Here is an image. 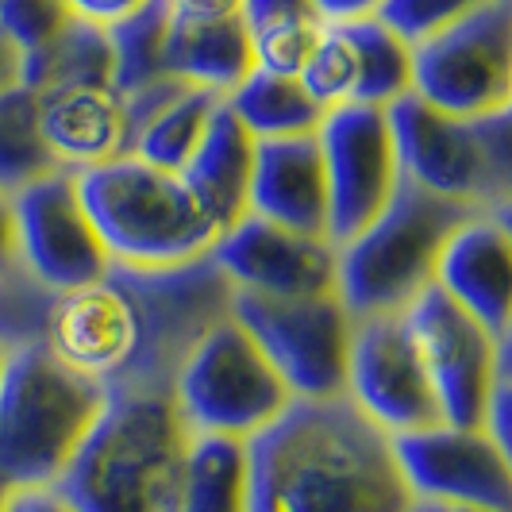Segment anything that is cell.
Listing matches in <instances>:
<instances>
[{
  "mask_svg": "<svg viewBox=\"0 0 512 512\" xmlns=\"http://www.w3.org/2000/svg\"><path fill=\"white\" fill-rule=\"evenodd\" d=\"M235 289L212 258L185 266H108L54 293L43 343L112 393H170L189 347L231 312Z\"/></svg>",
  "mask_w": 512,
  "mask_h": 512,
  "instance_id": "cell-1",
  "label": "cell"
},
{
  "mask_svg": "<svg viewBox=\"0 0 512 512\" xmlns=\"http://www.w3.org/2000/svg\"><path fill=\"white\" fill-rule=\"evenodd\" d=\"M243 512H412L393 447L347 397L289 401L247 439Z\"/></svg>",
  "mask_w": 512,
  "mask_h": 512,
  "instance_id": "cell-2",
  "label": "cell"
},
{
  "mask_svg": "<svg viewBox=\"0 0 512 512\" xmlns=\"http://www.w3.org/2000/svg\"><path fill=\"white\" fill-rule=\"evenodd\" d=\"M185 443L170 393H112L51 486L74 512H178Z\"/></svg>",
  "mask_w": 512,
  "mask_h": 512,
  "instance_id": "cell-3",
  "label": "cell"
},
{
  "mask_svg": "<svg viewBox=\"0 0 512 512\" xmlns=\"http://www.w3.org/2000/svg\"><path fill=\"white\" fill-rule=\"evenodd\" d=\"M77 193L116 266H185L205 258L220 235L178 174L135 154L81 170Z\"/></svg>",
  "mask_w": 512,
  "mask_h": 512,
  "instance_id": "cell-4",
  "label": "cell"
},
{
  "mask_svg": "<svg viewBox=\"0 0 512 512\" xmlns=\"http://www.w3.org/2000/svg\"><path fill=\"white\" fill-rule=\"evenodd\" d=\"M104 401L101 385L66 366L43 339L8 351L0 378V478L12 489L51 486Z\"/></svg>",
  "mask_w": 512,
  "mask_h": 512,
  "instance_id": "cell-5",
  "label": "cell"
},
{
  "mask_svg": "<svg viewBox=\"0 0 512 512\" xmlns=\"http://www.w3.org/2000/svg\"><path fill=\"white\" fill-rule=\"evenodd\" d=\"M474 212L486 208L447 201L401 178L389 205L359 235L335 247L339 301L355 320L401 312L420 289L432 285L436 258L447 235Z\"/></svg>",
  "mask_w": 512,
  "mask_h": 512,
  "instance_id": "cell-6",
  "label": "cell"
},
{
  "mask_svg": "<svg viewBox=\"0 0 512 512\" xmlns=\"http://www.w3.org/2000/svg\"><path fill=\"white\" fill-rule=\"evenodd\" d=\"M385 116L405 181L470 208H512V108L462 120L405 93Z\"/></svg>",
  "mask_w": 512,
  "mask_h": 512,
  "instance_id": "cell-7",
  "label": "cell"
},
{
  "mask_svg": "<svg viewBox=\"0 0 512 512\" xmlns=\"http://www.w3.org/2000/svg\"><path fill=\"white\" fill-rule=\"evenodd\" d=\"M170 397L189 436L231 439H251L293 401L231 312L189 347Z\"/></svg>",
  "mask_w": 512,
  "mask_h": 512,
  "instance_id": "cell-8",
  "label": "cell"
},
{
  "mask_svg": "<svg viewBox=\"0 0 512 512\" xmlns=\"http://www.w3.org/2000/svg\"><path fill=\"white\" fill-rule=\"evenodd\" d=\"M231 316L255 339L262 359L274 366L293 401L343 397L355 316L339 301V293H316V297L235 293Z\"/></svg>",
  "mask_w": 512,
  "mask_h": 512,
  "instance_id": "cell-9",
  "label": "cell"
},
{
  "mask_svg": "<svg viewBox=\"0 0 512 512\" xmlns=\"http://www.w3.org/2000/svg\"><path fill=\"white\" fill-rule=\"evenodd\" d=\"M401 320L432 385L439 416L447 424L482 428L493 389L501 378H509V339H497L439 285L420 289L401 308Z\"/></svg>",
  "mask_w": 512,
  "mask_h": 512,
  "instance_id": "cell-10",
  "label": "cell"
},
{
  "mask_svg": "<svg viewBox=\"0 0 512 512\" xmlns=\"http://www.w3.org/2000/svg\"><path fill=\"white\" fill-rule=\"evenodd\" d=\"M412 93L462 120L512 108V0H489L416 43Z\"/></svg>",
  "mask_w": 512,
  "mask_h": 512,
  "instance_id": "cell-11",
  "label": "cell"
},
{
  "mask_svg": "<svg viewBox=\"0 0 512 512\" xmlns=\"http://www.w3.org/2000/svg\"><path fill=\"white\" fill-rule=\"evenodd\" d=\"M393 462L412 505H459V509L512 512V462L486 428L428 424L389 436Z\"/></svg>",
  "mask_w": 512,
  "mask_h": 512,
  "instance_id": "cell-12",
  "label": "cell"
},
{
  "mask_svg": "<svg viewBox=\"0 0 512 512\" xmlns=\"http://www.w3.org/2000/svg\"><path fill=\"white\" fill-rule=\"evenodd\" d=\"M316 147L328 185V239L339 247L359 235L401 185L389 116L374 104L328 108L316 128Z\"/></svg>",
  "mask_w": 512,
  "mask_h": 512,
  "instance_id": "cell-13",
  "label": "cell"
},
{
  "mask_svg": "<svg viewBox=\"0 0 512 512\" xmlns=\"http://www.w3.org/2000/svg\"><path fill=\"white\" fill-rule=\"evenodd\" d=\"M12 220L20 270L47 293L97 282L112 266L70 170H51L12 193Z\"/></svg>",
  "mask_w": 512,
  "mask_h": 512,
  "instance_id": "cell-14",
  "label": "cell"
},
{
  "mask_svg": "<svg viewBox=\"0 0 512 512\" xmlns=\"http://www.w3.org/2000/svg\"><path fill=\"white\" fill-rule=\"evenodd\" d=\"M343 397L385 436L416 432L443 420L401 312L355 320Z\"/></svg>",
  "mask_w": 512,
  "mask_h": 512,
  "instance_id": "cell-15",
  "label": "cell"
},
{
  "mask_svg": "<svg viewBox=\"0 0 512 512\" xmlns=\"http://www.w3.org/2000/svg\"><path fill=\"white\" fill-rule=\"evenodd\" d=\"M208 258L235 293L262 297H316L335 293V243L301 235L262 216H239L216 235Z\"/></svg>",
  "mask_w": 512,
  "mask_h": 512,
  "instance_id": "cell-16",
  "label": "cell"
},
{
  "mask_svg": "<svg viewBox=\"0 0 512 512\" xmlns=\"http://www.w3.org/2000/svg\"><path fill=\"white\" fill-rule=\"evenodd\" d=\"M432 285L482 320L497 339L512 324V224L509 212H474L447 235Z\"/></svg>",
  "mask_w": 512,
  "mask_h": 512,
  "instance_id": "cell-17",
  "label": "cell"
},
{
  "mask_svg": "<svg viewBox=\"0 0 512 512\" xmlns=\"http://www.w3.org/2000/svg\"><path fill=\"white\" fill-rule=\"evenodd\" d=\"M39 131L58 170H93L128 154V112L112 85L104 81H74L51 85L35 93Z\"/></svg>",
  "mask_w": 512,
  "mask_h": 512,
  "instance_id": "cell-18",
  "label": "cell"
},
{
  "mask_svg": "<svg viewBox=\"0 0 512 512\" xmlns=\"http://www.w3.org/2000/svg\"><path fill=\"white\" fill-rule=\"evenodd\" d=\"M247 212L289 231L328 239V185L316 135L255 139Z\"/></svg>",
  "mask_w": 512,
  "mask_h": 512,
  "instance_id": "cell-19",
  "label": "cell"
},
{
  "mask_svg": "<svg viewBox=\"0 0 512 512\" xmlns=\"http://www.w3.org/2000/svg\"><path fill=\"white\" fill-rule=\"evenodd\" d=\"M251 166H255V139L220 101L208 116L205 135L197 139L193 154L185 158L178 178L193 193L216 231L231 228L239 216H247V189H251Z\"/></svg>",
  "mask_w": 512,
  "mask_h": 512,
  "instance_id": "cell-20",
  "label": "cell"
},
{
  "mask_svg": "<svg viewBox=\"0 0 512 512\" xmlns=\"http://www.w3.org/2000/svg\"><path fill=\"white\" fill-rule=\"evenodd\" d=\"M166 74L201 85L212 93H231L243 77L255 70L251 54V31L243 16H220V20H178L170 16L166 27Z\"/></svg>",
  "mask_w": 512,
  "mask_h": 512,
  "instance_id": "cell-21",
  "label": "cell"
},
{
  "mask_svg": "<svg viewBox=\"0 0 512 512\" xmlns=\"http://www.w3.org/2000/svg\"><path fill=\"white\" fill-rule=\"evenodd\" d=\"M228 112L247 128L251 139H289L316 135L324 108L308 97V89L289 74L251 70L231 93H224Z\"/></svg>",
  "mask_w": 512,
  "mask_h": 512,
  "instance_id": "cell-22",
  "label": "cell"
},
{
  "mask_svg": "<svg viewBox=\"0 0 512 512\" xmlns=\"http://www.w3.org/2000/svg\"><path fill=\"white\" fill-rule=\"evenodd\" d=\"M112 39L108 27L66 16V24L47 35L39 47L24 51V85L31 93L74 81H104L112 85Z\"/></svg>",
  "mask_w": 512,
  "mask_h": 512,
  "instance_id": "cell-23",
  "label": "cell"
},
{
  "mask_svg": "<svg viewBox=\"0 0 512 512\" xmlns=\"http://www.w3.org/2000/svg\"><path fill=\"white\" fill-rule=\"evenodd\" d=\"M243 501H247V439L189 436L178 512H243Z\"/></svg>",
  "mask_w": 512,
  "mask_h": 512,
  "instance_id": "cell-24",
  "label": "cell"
},
{
  "mask_svg": "<svg viewBox=\"0 0 512 512\" xmlns=\"http://www.w3.org/2000/svg\"><path fill=\"white\" fill-rule=\"evenodd\" d=\"M224 101L220 93L201 89V85H185L174 101H166L151 120H143L139 131L131 135V151L135 158L151 162L158 170L178 174L185 158L193 154L197 139L205 135L208 116L216 112V104Z\"/></svg>",
  "mask_w": 512,
  "mask_h": 512,
  "instance_id": "cell-25",
  "label": "cell"
},
{
  "mask_svg": "<svg viewBox=\"0 0 512 512\" xmlns=\"http://www.w3.org/2000/svg\"><path fill=\"white\" fill-rule=\"evenodd\" d=\"M347 35L359 54V97L355 104H374V108H389L412 93V47L378 16L366 20H351Z\"/></svg>",
  "mask_w": 512,
  "mask_h": 512,
  "instance_id": "cell-26",
  "label": "cell"
},
{
  "mask_svg": "<svg viewBox=\"0 0 512 512\" xmlns=\"http://www.w3.org/2000/svg\"><path fill=\"white\" fill-rule=\"evenodd\" d=\"M58 170L51 151L39 131L35 93L27 85H16L0 93V197L20 193L35 178Z\"/></svg>",
  "mask_w": 512,
  "mask_h": 512,
  "instance_id": "cell-27",
  "label": "cell"
},
{
  "mask_svg": "<svg viewBox=\"0 0 512 512\" xmlns=\"http://www.w3.org/2000/svg\"><path fill=\"white\" fill-rule=\"evenodd\" d=\"M166 27H170V12L162 0H147L139 12H131L128 20L108 27L112 39V89L116 93H131L143 89L166 74Z\"/></svg>",
  "mask_w": 512,
  "mask_h": 512,
  "instance_id": "cell-28",
  "label": "cell"
},
{
  "mask_svg": "<svg viewBox=\"0 0 512 512\" xmlns=\"http://www.w3.org/2000/svg\"><path fill=\"white\" fill-rule=\"evenodd\" d=\"M297 81L308 89V97L324 112L339 104H355L359 97V54L343 24H324L312 54L305 58Z\"/></svg>",
  "mask_w": 512,
  "mask_h": 512,
  "instance_id": "cell-29",
  "label": "cell"
},
{
  "mask_svg": "<svg viewBox=\"0 0 512 512\" xmlns=\"http://www.w3.org/2000/svg\"><path fill=\"white\" fill-rule=\"evenodd\" d=\"M54 293H47L39 282H31L24 270L0 274V343L8 351L39 343L47 328Z\"/></svg>",
  "mask_w": 512,
  "mask_h": 512,
  "instance_id": "cell-30",
  "label": "cell"
},
{
  "mask_svg": "<svg viewBox=\"0 0 512 512\" xmlns=\"http://www.w3.org/2000/svg\"><path fill=\"white\" fill-rule=\"evenodd\" d=\"M489 0H382V8L374 12L389 31H397L409 47L439 35L443 27L459 24L462 16H470L474 8H482Z\"/></svg>",
  "mask_w": 512,
  "mask_h": 512,
  "instance_id": "cell-31",
  "label": "cell"
},
{
  "mask_svg": "<svg viewBox=\"0 0 512 512\" xmlns=\"http://www.w3.org/2000/svg\"><path fill=\"white\" fill-rule=\"evenodd\" d=\"M324 20H293V24H274L251 31V54H255L258 70L270 74H289L297 77L305 58L312 54L316 39H320Z\"/></svg>",
  "mask_w": 512,
  "mask_h": 512,
  "instance_id": "cell-32",
  "label": "cell"
},
{
  "mask_svg": "<svg viewBox=\"0 0 512 512\" xmlns=\"http://www.w3.org/2000/svg\"><path fill=\"white\" fill-rule=\"evenodd\" d=\"M66 8L58 0H0V31L20 47L31 51L47 35L66 24Z\"/></svg>",
  "mask_w": 512,
  "mask_h": 512,
  "instance_id": "cell-33",
  "label": "cell"
},
{
  "mask_svg": "<svg viewBox=\"0 0 512 512\" xmlns=\"http://www.w3.org/2000/svg\"><path fill=\"white\" fill-rule=\"evenodd\" d=\"M239 16L247 31H262L274 24H293V20H320L312 0H243Z\"/></svg>",
  "mask_w": 512,
  "mask_h": 512,
  "instance_id": "cell-34",
  "label": "cell"
},
{
  "mask_svg": "<svg viewBox=\"0 0 512 512\" xmlns=\"http://www.w3.org/2000/svg\"><path fill=\"white\" fill-rule=\"evenodd\" d=\"M58 4H62L70 16H77V20L112 27V24H120V20H128L131 12H139L147 0H58Z\"/></svg>",
  "mask_w": 512,
  "mask_h": 512,
  "instance_id": "cell-35",
  "label": "cell"
},
{
  "mask_svg": "<svg viewBox=\"0 0 512 512\" xmlns=\"http://www.w3.org/2000/svg\"><path fill=\"white\" fill-rule=\"evenodd\" d=\"M162 4L178 20H220V16H239L243 0H162Z\"/></svg>",
  "mask_w": 512,
  "mask_h": 512,
  "instance_id": "cell-36",
  "label": "cell"
},
{
  "mask_svg": "<svg viewBox=\"0 0 512 512\" xmlns=\"http://www.w3.org/2000/svg\"><path fill=\"white\" fill-rule=\"evenodd\" d=\"M8 512H74L54 486H24L12 489V501H8Z\"/></svg>",
  "mask_w": 512,
  "mask_h": 512,
  "instance_id": "cell-37",
  "label": "cell"
},
{
  "mask_svg": "<svg viewBox=\"0 0 512 512\" xmlns=\"http://www.w3.org/2000/svg\"><path fill=\"white\" fill-rule=\"evenodd\" d=\"M316 16L324 24H351V20H366L382 8V0H312Z\"/></svg>",
  "mask_w": 512,
  "mask_h": 512,
  "instance_id": "cell-38",
  "label": "cell"
},
{
  "mask_svg": "<svg viewBox=\"0 0 512 512\" xmlns=\"http://www.w3.org/2000/svg\"><path fill=\"white\" fill-rule=\"evenodd\" d=\"M20 270L16 258V220H12V197H0V274Z\"/></svg>",
  "mask_w": 512,
  "mask_h": 512,
  "instance_id": "cell-39",
  "label": "cell"
},
{
  "mask_svg": "<svg viewBox=\"0 0 512 512\" xmlns=\"http://www.w3.org/2000/svg\"><path fill=\"white\" fill-rule=\"evenodd\" d=\"M24 85V51L0 31V93Z\"/></svg>",
  "mask_w": 512,
  "mask_h": 512,
  "instance_id": "cell-40",
  "label": "cell"
},
{
  "mask_svg": "<svg viewBox=\"0 0 512 512\" xmlns=\"http://www.w3.org/2000/svg\"><path fill=\"white\" fill-rule=\"evenodd\" d=\"M420 512H489V509H459V505H416Z\"/></svg>",
  "mask_w": 512,
  "mask_h": 512,
  "instance_id": "cell-41",
  "label": "cell"
},
{
  "mask_svg": "<svg viewBox=\"0 0 512 512\" xmlns=\"http://www.w3.org/2000/svg\"><path fill=\"white\" fill-rule=\"evenodd\" d=\"M8 501H12V486L0 478V512H8Z\"/></svg>",
  "mask_w": 512,
  "mask_h": 512,
  "instance_id": "cell-42",
  "label": "cell"
},
{
  "mask_svg": "<svg viewBox=\"0 0 512 512\" xmlns=\"http://www.w3.org/2000/svg\"><path fill=\"white\" fill-rule=\"evenodd\" d=\"M4 362H8V347L0 343V378H4Z\"/></svg>",
  "mask_w": 512,
  "mask_h": 512,
  "instance_id": "cell-43",
  "label": "cell"
},
{
  "mask_svg": "<svg viewBox=\"0 0 512 512\" xmlns=\"http://www.w3.org/2000/svg\"><path fill=\"white\" fill-rule=\"evenodd\" d=\"M412 512H420V509H416V505H412Z\"/></svg>",
  "mask_w": 512,
  "mask_h": 512,
  "instance_id": "cell-44",
  "label": "cell"
}]
</instances>
